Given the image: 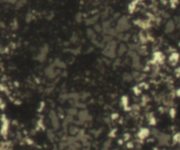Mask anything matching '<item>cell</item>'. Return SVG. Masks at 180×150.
<instances>
[{
  "label": "cell",
  "instance_id": "cell-1",
  "mask_svg": "<svg viewBox=\"0 0 180 150\" xmlns=\"http://www.w3.org/2000/svg\"><path fill=\"white\" fill-rule=\"evenodd\" d=\"M178 60H179V54L175 52L171 53V54L169 57V62H170V65L175 66L178 62Z\"/></svg>",
  "mask_w": 180,
  "mask_h": 150
},
{
  "label": "cell",
  "instance_id": "cell-2",
  "mask_svg": "<svg viewBox=\"0 0 180 150\" xmlns=\"http://www.w3.org/2000/svg\"><path fill=\"white\" fill-rule=\"evenodd\" d=\"M149 133H150V132L148 128H141L140 129L139 133H138V137L141 140H143V139L147 138L149 136Z\"/></svg>",
  "mask_w": 180,
  "mask_h": 150
},
{
  "label": "cell",
  "instance_id": "cell-3",
  "mask_svg": "<svg viewBox=\"0 0 180 150\" xmlns=\"http://www.w3.org/2000/svg\"><path fill=\"white\" fill-rule=\"evenodd\" d=\"M50 119L51 120H52V124L54 125V127H58L59 126V122H58V119H57V117H56V114L55 112H54L52 111V112H50Z\"/></svg>",
  "mask_w": 180,
  "mask_h": 150
},
{
  "label": "cell",
  "instance_id": "cell-4",
  "mask_svg": "<svg viewBox=\"0 0 180 150\" xmlns=\"http://www.w3.org/2000/svg\"><path fill=\"white\" fill-rule=\"evenodd\" d=\"M173 29H174V23H173V21H171V20H170V21L167 23L166 25V27H165V31L167 32V33H171V32L173 31Z\"/></svg>",
  "mask_w": 180,
  "mask_h": 150
},
{
  "label": "cell",
  "instance_id": "cell-5",
  "mask_svg": "<svg viewBox=\"0 0 180 150\" xmlns=\"http://www.w3.org/2000/svg\"><path fill=\"white\" fill-rule=\"evenodd\" d=\"M136 3H138L137 1H135V2H132L129 4V5H128V11H129L130 13H133V12H134V10H135V8H136V5H137Z\"/></svg>",
  "mask_w": 180,
  "mask_h": 150
},
{
  "label": "cell",
  "instance_id": "cell-6",
  "mask_svg": "<svg viewBox=\"0 0 180 150\" xmlns=\"http://www.w3.org/2000/svg\"><path fill=\"white\" fill-rule=\"evenodd\" d=\"M125 52H126V47H125L124 45H120V46H119V49H118L119 55H122Z\"/></svg>",
  "mask_w": 180,
  "mask_h": 150
},
{
  "label": "cell",
  "instance_id": "cell-7",
  "mask_svg": "<svg viewBox=\"0 0 180 150\" xmlns=\"http://www.w3.org/2000/svg\"><path fill=\"white\" fill-rule=\"evenodd\" d=\"M121 103H122V104H123V106H124V108H128V97H126V96L122 97Z\"/></svg>",
  "mask_w": 180,
  "mask_h": 150
},
{
  "label": "cell",
  "instance_id": "cell-8",
  "mask_svg": "<svg viewBox=\"0 0 180 150\" xmlns=\"http://www.w3.org/2000/svg\"><path fill=\"white\" fill-rule=\"evenodd\" d=\"M70 129V133H72V134H74V133H77L78 132V129L77 128L76 126H71Z\"/></svg>",
  "mask_w": 180,
  "mask_h": 150
},
{
  "label": "cell",
  "instance_id": "cell-9",
  "mask_svg": "<svg viewBox=\"0 0 180 150\" xmlns=\"http://www.w3.org/2000/svg\"><path fill=\"white\" fill-rule=\"evenodd\" d=\"M170 115L171 118H174L175 116H176V111H175L174 108H171V109L170 110Z\"/></svg>",
  "mask_w": 180,
  "mask_h": 150
},
{
  "label": "cell",
  "instance_id": "cell-10",
  "mask_svg": "<svg viewBox=\"0 0 180 150\" xmlns=\"http://www.w3.org/2000/svg\"><path fill=\"white\" fill-rule=\"evenodd\" d=\"M175 73H176L177 76H180V67L177 68V69H175Z\"/></svg>",
  "mask_w": 180,
  "mask_h": 150
},
{
  "label": "cell",
  "instance_id": "cell-11",
  "mask_svg": "<svg viewBox=\"0 0 180 150\" xmlns=\"http://www.w3.org/2000/svg\"><path fill=\"white\" fill-rule=\"evenodd\" d=\"M176 94H177V96H178V97H179V98H180V89H178V91H177Z\"/></svg>",
  "mask_w": 180,
  "mask_h": 150
}]
</instances>
